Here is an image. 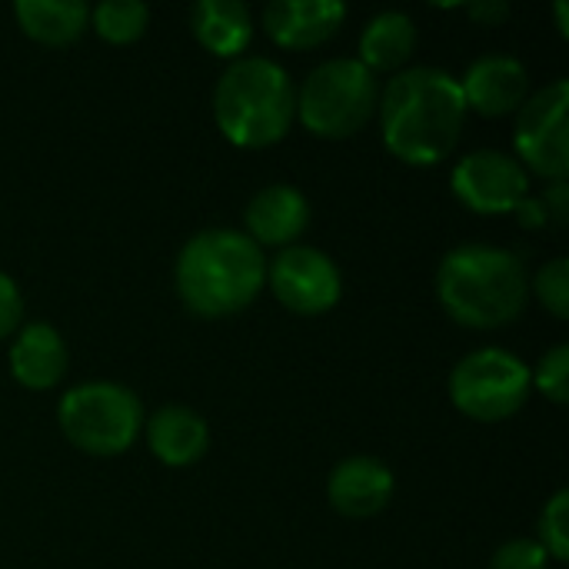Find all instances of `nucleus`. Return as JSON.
Returning <instances> with one entry per match:
<instances>
[{"label":"nucleus","mask_w":569,"mask_h":569,"mask_svg":"<svg viewBox=\"0 0 569 569\" xmlns=\"http://www.w3.org/2000/svg\"><path fill=\"white\" fill-rule=\"evenodd\" d=\"M387 150L410 167H437L447 160L467 123L460 77L443 67H403L387 80L377 100Z\"/></svg>","instance_id":"1"},{"label":"nucleus","mask_w":569,"mask_h":569,"mask_svg":"<svg viewBox=\"0 0 569 569\" xmlns=\"http://www.w3.org/2000/svg\"><path fill=\"white\" fill-rule=\"evenodd\" d=\"M10 373L20 387L27 390H53L70 363L67 353V340L63 333L47 323V320H27L20 323V330L13 333L10 353H7Z\"/></svg>","instance_id":"15"},{"label":"nucleus","mask_w":569,"mask_h":569,"mask_svg":"<svg viewBox=\"0 0 569 569\" xmlns=\"http://www.w3.org/2000/svg\"><path fill=\"white\" fill-rule=\"evenodd\" d=\"M453 197L483 217L513 213L530 197V173L513 153L503 150H473L457 160L450 173Z\"/></svg>","instance_id":"10"},{"label":"nucleus","mask_w":569,"mask_h":569,"mask_svg":"<svg viewBox=\"0 0 569 569\" xmlns=\"http://www.w3.org/2000/svg\"><path fill=\"white\" fill-rule=\"evenodd\" d=\"M143 437L150 453L163 467H193L210 450L207 420L183 403H163L160 410H153L143 423Z\"/></svg>","instance_id":"16"},{"label":"nucleus","mask_w":569,"mask_h":569,"mask_svg":"<svg viewBox=\"0 0 569 569\" xmlns=\"http://www.w3.org/2000/svg\"><path fill=\"white\" fill-rule=\"evenodd\" d=\"M467 17L480 27H500L510 20V3L507 0H473V3H463Z\"/></svg>","instance_id":"26"},{"label":"nucleus","mask_w":569,"mask_h":569,"mask_svg":"<svg viewBox=\"0 0 569 569\" xmlns=\"http://www.w3.org/2000/svg\"><path fill=\"white\" fill-rule=\"evenodd\" d=\"M57 423L70 447L90 457H120L143 433V407L137 393L113 380L70 387L57 403Z\"/></svg>","instance_id":"6"},{"label":"nucleus","mask_w":569,"mask_h":569,"mask_svg":"<svg viewBox=\"0 0 569 569\" xmlns=\"http://www.w3.org/2000/svg\"><path fill=\"white\" fill-rule=\"evenodd\" d=\"M437 300L460 327L500 330L527 310L530 277L513 250L460 243L437 267Z\"/></svg>","instance_id":"3"},{"label":"nucleus","mask_w":569,"mask_h":569,"mask_svg":"<svg viewBox=\"0 0 569 569\" xmlns=\"http://www.w3.org/2000/svg\"><path fill=\"white\" fill-rule=\"evenodd\" d=\"M530 293L543 303V310H550L557 320L569 317V260L567 257H553L547 260L537 277L530 280Z\"/></svg>","instance_id":"22"},{"label":"nucleus","mask_w":569,"mask_h":569,"mask_svg":"<svg viewBox=\"0 0 569 569\" xmlns=\"http://www.w3.org/2000/svg\"><path fill=\"white\" fill-rule=\"evenodd\" d=\"M397 480L393 470L367 453L340 460L327 477V500L347 520H370L383 513L393 500Z\"/></svg>","instance_id":"11"},{"label":"nucleus","mask_w":569,"mask_h":569,"mask_svg":"<svg viewBox=\"0 0 569 569\" xmlns=\"http://www.w3.org/2000/svg\"><path fill=\"white\" fill-rule=\"evenodd\" d=\"M190 30L207 53L237 60L253 40V13L240 0H197L190 7Z\"/></svg>","instance_id":"17"},{"label":"nucleus","mask_w":569,"mask_h":569,"mask_svg":"<svg viewBox=\"0 0 569 569\" xmlns=\"http://www.w3.org/2000/svg\"><path fill=\"white\" fill-rule=\"evenodd\" d=\"M347 20L340 0H273L263 7V30L283 50H313L337 37Z\"/></svg>","instance_id":"13"},{"label":"nucleus","mask_w":569,"mask_h":569,"mask_svg":"<svg viewBox=\"0 0 569 569\" xmlns=\"http://www.w3.org/2000/svg\"><path fill=\"white\" fill-rule=\"evenodd\" d=\"M267 287L297 317H320L343 297V277L330 253L293 243L267 260Z\"/></svg>","instance_id":"9"},{"label":"nucleus","mask_w":569,"mask_h":569,"mask_svg":"<svg viewBox=\"0 0 569 569\" xmlns=\"http://www.w3.org/2000/svg\"><path fill=\"white\" fill-rule=\"evenodd\" d=\"M543 207H547V217H550V223H557V227H567L569 223V183L567 180H550L547 187H543Z\"/></svg>","instance_id":"27"},{"label":"nucleus","mask_w":569,"mask_h":569,"mask_svg":"<svg viewBox=\"0 0 569 569\" xmlns=\"http://www.w3.org/2000/svg\"><path fill=\"white\" fill-rule=\"evenodd\" d=\"M247 237L263 247H293L297 237L310 227V200L290 183H267L260 187L247 210H243Z\"/></svg>","instance_id":"14"},{"label":"nucleus","mask_w":569,"mask_h":569,"mask_svg":"<svg viewBox=\"0 0 569 569\" xmlns=\"http://www.w3.org/2000/svg\"><path fill=\"white\" fill-rule=\"evenodd\" d=\"M513 217H517V223L523 227V230H543V227H550V217H547V207H543V200L540 197H527L517 210H513Z\"/></svg>","instance_id":"28"},{"label":"nucleus","mask_w":569,"mask_h":569,"mask_svg":"<svg viewBox=\"0 0 569 569\" xmlns=\"http://www.w3.org/2000/svg\"><path fill=\"white\" fill-rule=\"evenodd\" d=\"M567 517H569V493L567 490H557V493L547 500V507H543V513H540V523H537V530H540L537 543L547 550L550 563H567V557H569Z\"/></svg>","instance_id":"21"},{"label":"nucleus","mask_w":569,"mask_h":569,"mask_svg":"<svg viewBox=\"0 0 569 569\" xmlns=\"http://www.w3.org/2000/svg\"><path fill=\"white\" fill-rule=\"evenodd\" d=\"M490 569H550V557H547V550L537 540L520 537V540H507L493 553Z\"/></svg>","instance_id":"24"},{"label":"nucleus","mask_w":569,"mask_h":569,"mask_svg":"<svg viewBox=\"0 0 569 569\" xmlns=\"http://www.w3.org/2000/svg\"><path fill=\"white\" fill-rule=\"evenodd\" d=\"M213 120L233 147H273L297 120V83L270 57H237L217 77Z\"/></svg>","instance_id":"4"},{"label":"nucleus","mask_w":569,"mask_h":569,"mask_svg":"<svg viewBox=\"0 0 569 569\" xmlns=\"http://www.w3.org/2000/svg\"><path fill=\"white\" fill-rule=\"evenodd\" d=\"M13 17L43 47H67L90 27V7L83 0H17Z\"/></svg>","instance_id":"19"},{"label":"nucleus","mask_w":569,"mask_h":569,"mask_svg":"<svg viewBox=\"0 0 569 569\" xmlns=\"http://www.w3.org/2000/svg\"><path fill=\"white\" fill-rule=\"evenodd\" d=\"M173 283L190 313L203 320L233 317L267 287V257L243 230H197L177 253Z\"/></svg>","instance_id":"2"},{"label":"nucleus","mask_w":569,"mask_h":569,"mask_svg":"<svg viewBox=\"0 0 569 569\" xmlns=\"http://www.w3.org/2000/svg\"><path fill=\"white\" fill-rule=\"evenodd\" d=\"M530 377H533V387H537L550 403L563 407V403L569 400V347L567 343L550 347V350L540 357L537 370H530Z\"/></svg>","instance_id":"23"},{"label":"nucleus","mask_w":569,"mask_h":569,"mask_svg":"<svg viewBox=\"0 0 569 569\" xmlns=\"http://www.w3.org/2000/svg\"><path fill=\"white\" fill-rule=\"evenodd\" d=\"M567 113L569 80L563 77L523 100L513 127V147H517L513 157L523 163L527 173H537L543 180H567Z\"/></svg>","instance_id":"8"},{"label":"nucleus","mask_w":569,"mask_h":569,"mask_svg":"<svg viewBox=\"0 0 569 569\" xmlns=\"http://www.w3.org/2000/svg\"><path fill=\"white\" fill-rule=\"evenodd\" d=\"M90 23L100 40L123 47L147 33L150 27V7L140 0H103L90 10Z\"/></svg>","instance_id":"20"},{"label":"nucleus","mask_w":569,"mask_h":569,"mask_svg":"<svg viewBox=\"0 0 569 569\" xmlns=\"http://www.w3.org/2000/svg\"><path fill=\"white\" fill-rule=\"evenodd\" d=\"M460 90L467 110H477L480 117H507L530 97V73L510 53H483L460 77Z\"/></svg>","instance_id":"12"},{"label":"nucleus","mask_w":569,"mask_h":569,"mask_svg":"<svg viewBox=\"0 0 569 569\" xmlns=\"http://www.w3.org/2000/svg\"><path fill=\"white\" fill-rule=\"evenodd\" d=\"M377 100V77L357 57H333L297 87V120L320 140H347L370 123Z\"/></svg>","instance_id":"5"},{"label":"nucleus","mask_w":569,"mask_h":569,"mask_svg":"<svg viewBox=\"0 0 569 569\" xmlns=\"http://www.w3.org/2000/svg\"><path fill=\"white\" fill-rule=\"evenodd\" d=\"M417 50V23L403 10L373 13L360 33V63L377 73H400Z\"/></svg>","instance_id":"18"},{"label":"nucleus","mask_w":569,"mask_h":569,"mask_svg":"<svg viewBox=\"0 0 569 569\" xmlns=\"http://www.w3.org/2000/svg\"><path fill=\"white\" fill-rule=\"evenodd\" d=\"M23 323V297L20 287L10 273L0 270V340H7L10 333H17Z\"/></svg>","instance_id":"25"},{"label":"nucleus","mask_w":569,"mask_h":569,"mask_svg":"<svg viewBox=\"0 0 569 569\" xmlns=\"http://www.w3.org/2000/svg\"><path fill=\"white\" fill-rule=\"evenodd\" d=\"M557 30H560V37H569V27H567V0H557Z\"/></svg>","instance_id":"29"},{"label":"nucleus","mask_w":569,"mask_h":569,"mask_svg":"<svg viewBox=\"0 0 569 569\" xmlns=\"http://www.w3.org/2000/svg\"><path fill=\"white\" fill-rule=\"evenodd\" d=\"M530 390V367L503 347H480L467 353L450 373L453 407L477 423H500L517 417L527 407Z\"/></svg>","instance_id":"7"}]
</instances>
